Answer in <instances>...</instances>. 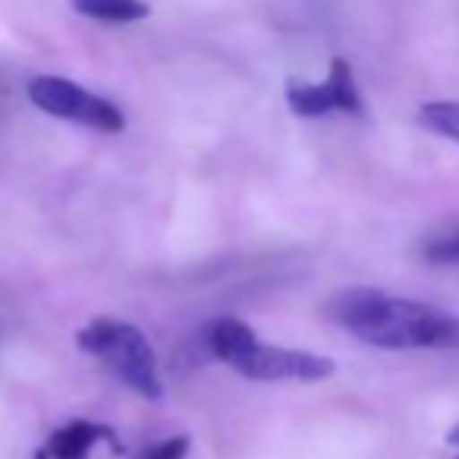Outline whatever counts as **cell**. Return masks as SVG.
Listing matches in <instances>:
<instances>
[{
	"mask_svg": "<svg viewBox=\"0 0 459 459\" xmlns=\"http://www.w3.org/2000/svg\"><path fill=\"white\" fill-rule=\"evenodd\" d=\"M325 315L377 350H459L456 315L371 287L337 293L325 306Z\"/></svg>",
	"mask_w": 459,
	"mask_h": 459,
	"instance_id": "6da1fadb",
	"label": "cell"
},
{
	"mask_svg": "<svg viewBox=\"0 0 459 459\" xmlns=\"http://www.w3.org/2000/svg\"><path fill=\"white\" fill-rule=\"evenodd\" d=\"M82 352L104 365L120 384H126L142 400H160L164 381H160L158 356H154L148 337L135 325L120 318H95L76 333Z\"/></svg>",
	"mask_w": 459,
	"mask_h": 459,
	"instance_id": "7a4b0ae2",
	"label": "cell"
},
{
	"mask_svg": "<svg viewBox=\"0 0 459 459\" xmlns=\"http://www.w3.org/2000/svg\"><path fill=\"white\" fill-rule=\"evenodd\" d=\"M26 95L35 108L57 117V120L79 123V126L98 129V133H123L126 129V117L114 101L64 76H35L26 85Z\"/></svg>",
	"mask_w": 459,
	"mask_h": 459,
	"instance_id": "3957f363",
	"label": "cell"
},
{
	"mask_svg": "<svg viewBox=\"0 0 459 459\" xmlns=\"http://www.w3.org/2000/svg\"><path fill=\"white\" fill-rule=\"evenodd\" d=\"M227 368L243 375L246 381H325L337 371V365L327 356L308 350H287V346H268L258 340H246L233 356L227 359Z\"/></svg>",
	"mask_w": 459,
	"mask_h": 459,
	"instance_id": "277c9868",
	"label": "cell"
},
{
	"mask_svg": "<svg viewBox=\"0 0 459 459\" xmlns=\"http://www.w3.org/2000/svg\"><path fill=\"white\" fill-rule=\"evenodd\" d=\"M287 104L299 117H327V114H350L362 117L365 101L352 76V66L343 57L331 60V73L325 82H290Z\"/></svg>",
	"mask_w": 459,
	"mask_h": 459,
	"instance_id": "5b68a950",
	"label": "cell"
},
{
	"mask_svg": "<svg viewBox=\"0 0 459 459\" xmlns=\"http://www.w3.org/2000/svg\"><path fill=\"white\" fill-rule=\"evenodd\" d=\"M98 444H108L117 453L123 450L120 440H117V431L110 425H101V421L91 419H73L66 425H60L57 431L48 434L45 444L35 450V459H89Z\"/></svg>",
	"mask_w": 459,
	"mask_h": 459,
	"instance_id": "8992f818",
	"label": "cell"
},
{
	"mask_svg": "<svg viewBox=\"0 0 459 459\" xmlns=\"http://www.w3.org/2000/svg\"><path fill=\"white\" fill-rule=\"evenodd\" d=\"M73 10L85 20L108 22V26H126V22H139L152 13L142 0H73Z\"/></svg>",
	"mask_w": 459,
	"mask_h": 459,
	"instance_id": "52a82bcc",
	"label": "cell"
},
{
	"mask_svg": "<svg viewBox=\"0 0 459 459\" xmlns=\"http://www.w3.org/2000/svg\"><path fill=\"white\" fill-rule=\"evenodd\" d=\"M419 126H425L428 133L444 135L450 142H459V101H428L415 114Z\"/></svg>",
	"mask_w": 459,
	"mask_h": 459,
	"instance_id": "ba28073f",
	"label": "cell"
},
{
	"mask_svg": "<svg viewBox=\"0 0 459 459\" xmlns=\"http://www.w3.org/2000/svg\"><path fill=\"white\" fill-rule=\"evenodd\" d=\"M421 258L431 264H459V227L428 239L421 246Z\"/></svg>",
	"mask_w": 459,
	"mask_h": 459,
	"instance_id": "9c48e42d",
	"label": "cell"
},
{
	"mask_svg": "<svg viewBox=\"0 0 459 459\" xmlns=\"http://www.w3.org/2000/svg\"><path fill=\"white\" fill-rule=\"evenodd\" d=\"M189 446H192V440L186 437V434H177V437H167V440H160V444L148 446V450L142 453V459H186Z\"/></svg>",
	"mask_w": 459,
	"mask_h": 459,
	"instance_id": "30bf717a",
	"label": "cell"
},
{
	"mask_svg": "<svg viewBox=\"0 0 459 459\" xmlns=\"http://www.w3.org/2000/svg\"><path fill=\"white\" fill-rule=\"evenodd\" d=\"M446 444H453V446H459V421L450 428V434H446Z\"/></svg>",
	"mask_w": 459,
	"mask_h": 459,
	"instance_id": "8fae6325",
	"label": "cell"
},
{
	"mask_svg": "<svg viewBox=\"0 0 459 459\" xmlns=\"http://www.w3.org/2000/svg\"><path fill=\"white\" fill-rule=\"evenodd\" d=\"M456 459H459V456H456Z\"/></svg>",
	"mask_w": 459,
	"mask_h": 459,
	"instance_id": "7c38bea8",
	"label": "cell"
}]
</instances>
